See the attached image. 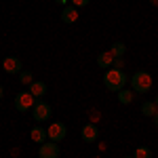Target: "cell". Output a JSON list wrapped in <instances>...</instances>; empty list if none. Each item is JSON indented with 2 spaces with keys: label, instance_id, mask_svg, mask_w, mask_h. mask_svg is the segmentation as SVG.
Here are the masks:
<instances>
[{
  "label": "cell",
  "instance_id": "6da1fadb",
  "mask_svg": "<svg viewBox=\"0 0 158 158\" xmlns=\"http://www.w3.org/2000/svg\"><path fill=\"white\" fill-rule=\"evenodd\" d=\"M103 85H106L108 91H114V93L122 91L124 85H127V74H124V70H116V68L106 70V74H103Z\"/></svg>",
  "mask_w": 158,
  "mask_h": 158
},
{
  "label": "cell",
  "instance_id": "7a4b0ae2",
  "mask_svg": "<svg viewBox=\"0 0 158 158\" xmlns=\"http://www.w3.org/2000/svg\"><path fill=\"white\" fill-rule=\"evenodd\" d=\"M131 86H133L135 93H141V95L150 93V89H152V76H150V72H146V70L135 72L131 76Z\"/></svg>",
  "mask_w": 158,
  "mask_h": 158
},
{
  "label": "cell",
  "instance_id": "3957f363",
  "mask_svg": "<svg viewBox=\"0 0 158 158\" xmlns=\"http://www.w3.org/2000/svg\"><path fill=\"white\" fill-rule=\"evenodd\" d=\"M38 99L30 93V91H23V93H19V95H15V110L17 112H27V110H32L36 106Z\"/></svg>",
  "mask_w": 158,
  "mask_h": 158
},
{
  "label": "cell",
  "instance_id": "277c9868",
  "mask_svg": "<svg viewBox=\"0 0 158 158\" xmlns=\"http://www.w3.org/2000/svg\"><path fill=\"white\" fill-rule=\"evenodd\" d=\"M47 135H49L51 141L59 143L61 139H65V135H68V127H65L63 122H53L49 129H47Z\"/></svg>",
  "mask_w": 158,
  "mask_h": 158
},
{
  "label": "cell",
  "instance_id": "5b68a950",
  "mask_svg": "<svg viewBox=\"0 0 158 158\" xmlns=\"http://www.w3.org/2000/svg\"><path fill=\"white\" fill-rule=\"evenodd\" d=\"M32 110H34V114H32V116H34V120H36V122L49 120V118H51V112H53L47 101H36V106H34Z\"/></svg>",
  "mask_w": 158,
  "mask_h": 158
},
{
  "label": "cell",
  "instance_id": "8992f818",
  "mask_svg": "<svg viewBox=\"0 0 158 158\" xmlns=\"http://www.w3.org/2000/svg\"><path fill=\"white\" fill-rule=\"evenodd\" d=\"M38 156L40 158H59V148L55 141H44L38 148Z\"/></svg>",
  "mask_w": 158,
  "mask_h": 158
},
{
  "label": "cell",
  "instance_id": "52a82bcc",
  "mask_svg": "<svg viewBox=\"0 0 158 158\" xmlns=\"http://www.w3.org/2000/svg\"><path fill=\"white\" fill-rule=\"evenodd\" d=\"M2 70L6 74H19L21 70H23V63L17 59V57H4V61H2Z\"/></svg>",
  "mask_w": 158,
  "mask_h": 158
},
{
  "label": "cell",
  "instance_id": "ba28073f",
  "mask_svg": "<svg viewBox=\"0 0 158 158\" xmlns=\"http://www.w3.org/2000/svg\"><path fill=\"white\" fill-rule=\"evenodd\" d=\"M80 137H82V141H86V143H93V141L99 137L97 124H93V122L85 124V127H82V131H80Z\"/></svg>",
  "mask_w": 158,
  "mask_h": 158
},
{
  "label": "cell",
  "instance_id": "9c48e42d",
  "mask_svg": "<svg viewBox=\"0 0 158 158\" xmlns=\"http://www.w3.org/2000/svg\"><path fill=\"white\" fill-rule=\"evenodd\" d=\"M97 65H99V68H103V70H110V68L114 65V55H112V51H103V53H99V55H97Z\"/></svg>",
  "mask_w": 158,
  "mask_h": 158
},
{
  "label": "cell",
  "instance_id": "30bf717a",
  "mask_svg": "<svg viewBox=\"0 0 158 158\" xmlns=\"http://www.w3.org/2000/svg\"><path fill=\"white\" fill-rule=\"evenodd\" d=\"M61 21H63V23H76V21H78V11H76V6H63V11H61Z\"/></svg>",
  "mask_w": 158,
  "mask_h": 158
},
{
  "label": "cell",
  "instance_id": "8fae6325",
  "mask_svg": "<svg viewBox=\"0 0 158 158\" xmlns=\"http://www.w3.org/2000/svg\"><path fill=\"white\" fill-rule=\"evenodd\" d=\"M30 137H32V141H34V143H44V141L49 139L47 129H42V127H34V129L30 131Z\"/></svg>",
  "mask_w": 158,
  "mask_h": 158
},
{
  "label": "cell",
  "instance_id": "7c38bea8",
  "mask_svg": "<svg viewBox=\"0 0 158 158\" xmlns=\"http://www.w3.org/2000/svg\"><path fill=\"white\" fill-rule=\"evenodd\" d=\"M30 93H32L36 99L44 97V95H47V85H44V82H40V80H34V82L30 85Z\"/></svg>",
  "mask_w": 158,
  "mask_h": 158
},
{
  "label": "cell",
  "instance_id": "4fadbf2b",
  "mask_svg": "<svg viewBox=\"0 0 158 158\" xmlns=\"http://www.w3.org/2000/svg\"><path fill=\"white\" fill-rule=\"evenodd\" d=\"M133 97H135L133 89H122V91H118V101H120L122 106H129L133 101Z\"/></svg>",
  "mask_w": 158,
  "mask_h": 158
},
{
  "label": "cell",
  "instance_id": "5bb4252c",
  "mask_svg": "<svg viewBox=\"0 0 158 158\" xmlns=\"http://www.w3.org/2000/svg\"><path fill=\"white\" fill-rule=\"evenodd\" d=\"M19 82L30 86L32 82H34V74L30 72V70H21V72H19Z\"/></svg>",
  "mask_w": 158,
  "mask_h": 158
},
{
  "label": "cell",
  "instance_id": "9a60e30c",
  "mask_svg": "<svg viewBox=\"0 0 158 158\" xmlns=\"http://www.w3.org/2000/svg\"><path fill=\"white\" fill-rule=\"evenodd\" d=\"M110 51H112V55H114V57H124L127 47H124V42H114V44L110 47Z\"/></svg>",
  "mask_w": 158,
  "mask_h": 158
},
{
  "label": "cell",
  "instance_id": "2e32d148",
  "mask_svg": "<svg viewBox=\"0 0 158 158\" xmlns=\"http://www.w3.org/2000/svg\"><path fill=\"white\" fill-rule=\"evenodd\" d=\"M156 103H154V101H146V103H143V106H141V114H143V116H154V114H156Z\"/></svg>",
  "mask_w": 158,
  "mask_h": 158
},
{
  "label": "cell",
  "instance_id": "e0dca14e",
  "mask_svg": "<svg viewBox=\"0 0 158 158\" xmlns=\"http://www.w3.org/2000/svg\"><path fill=\"white\" fill-rule=\"evenodd\" d=\"M133 158H152V150L146 146H139V148H135V154Z\"/></svg>",
  "mask_w": 158,
  "mask_h": 158
},
{
  "label": "cell",
  "instance_id": "ac0fdd59",
  "mask_svg": "<svg viewBox=\"0 0 158 158\" xmlns=\"http://www.w3.org/2000/svg\"><path fill=\"white\" fill-rule=\"evenodd\" d=\"M112 68L122 70V68H124V59H122V57H114V65H112Z\"/></svg>",
  "mask_w": 158,
  "mask_h": 158
},
{
  "label": "cell",
  "instance_id": "d6986e66",
  "mask_svg": "<svg viewBox=\"0 0 158 158\" xmlns=\"http://www.w3.org/2000/svg\"><path fill=\"white\" fill-rule=\"evenodd\" d=\"M72 2V6H76V9H80V6H86L91 0H70Z\"/></svg>",
  "mask_w": 158,
  "mask_h": 158
},
{
  "label": "cell",
  "instance_id": "ffe728a7",
  "mask_svg": "<svg viewBox=\"0 0 158 158\" xmlns=\"http://www.w3.org/2000/svg\"><path fill=\"white\" fill-rule=\"evenodd\" d=\"M55 2H57V4H68L70 0H55Z\"/></svg>",
  "mask_w": 158,
  "mask_h": 158
},
{
  "label": "cell",
  "instance_id": "44dd1931",
  "mask_svg": "<svg viewBox=\"0 0 158 158\" xmlns=\"http://www.w3.org/2000/svg\"><path fill=\"white\" fill-rule=\"evenodd\" d=\"M152 118H154V122H156V124H158V110H156V114H154Z\"/></svg>",
  "mask_w": 158,
  "mask_h": 158
},
{
  "label": "cell",
  "instance_id": "7402d4cb",
  "mask_svg": "<svg viewBox=\"0 0 158 158\" xmlns=\"http://www.w3.org/2000/svg\"><path fill=\"white\" fill-rule=\"evenodd\" d=\"M4 97V89H2V85H0V99Z\"/></svg>",
  "mask_w": 158,
  "mask_h": 158
},
{
  "label": "cell",
  "instance_id": "603a6c76",
  "mask_svg": "<svg viewBox=\"0 0 158 158\" xmlns=\"http://www.w3.org/2000/svg\"><path fill=\"white\" fill-rule=\"evenodd\" d=\"M150 4H152V6H158V0H150Z\"/></svg>",
  "mask_w": 158,
  "mask_h": 158
},
{
  "label": "cell",
  "instance_id": "cb8c5ba5",
  "mask_svg": "<svg viewBox=\"0 0 158 158\" xmlns=\"http://www.w3.org/2000/svg\"><path fill=\"white\" fill-rule=\"evenodd\" d=\"M154 103H156V108H158V95H156V99H154Z\"/></svg>",
  "mask_w": 158,
  "mask_h": 158
},
{
  "label": "cell",
  "instance_id": "d4e9b609",
  "mask_svg": "<svg viewBox=\"0 0 158 158\" xmlns=\"http://www.w3.org/2000/svg\"><path fill=\"white\" fill-rule=\"evenodd\" d=\"M124 158H133V156H124Z\"/></svg>",
  "mask_w": 158,
  "mask_h": 158
}]
</instances>
